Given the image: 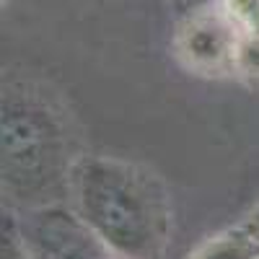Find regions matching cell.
<instances>
[{
	"instance_id": "6da1fadb",
	"label": "cell",
	"mask_w": 259,
	"mask_h": 259,
	"mask_svg": "<svg viewBox=\"0 0 259 259\" xmlns=\"http://www.w3.org/2000/svg\"><path fill=\"white\" fill-rule=\"evenodd\" d=\"M75 212L119 259H161L171 236V202L150 171L80 156L73 171Z\"/></svg>"
},
{
	"instance_id": "277c9868",
	"label": "cell",
	"mask_w": 259,
	"mask_h": 259,
	"mask_svg": "<svg viewBox=\"0 0 259 259\" xmlns=\"http://www.w3.org/2000/svg\"><path fill=\"white\" fill-rule=\"evenodd\" d=\"M239 31L226 18V13L200 11L187 16L177 34V55L192 73L223 75L236 70Z\"/></svg>"
},
{
	"instance_id": "52a82bcc",
	"label": "cell",
	"mask_w": 259,
	"mask_h": 259,
	"mask_svg": "<svg viewBox=\"0 0 259 259\" xmlns=\"http://www.w3.org/2000/svg\"><path fill=\"white\" fill-rule=\"evenodd\" d=\"M249 80H259V39L239 36V50H236V70Z\"/></svg>"
},
{
	"instance_id": "8992f818",
	"label": "cell",
	"mask_w": 259,
	"mask_h": 259,
	"mask_svg": "<svg viewBox=\"0 0 259 259\" xmlns=\"http://www.w3.org/2000/svg\"><path fill=\"white\" fill-rule=\"evenodd\" d=\"M223 13L239 36L259 39V0H223Z\"/></svg>"
},
{
	"instance_id": "5b68a950",
	"label": "cell",
	"mask_w": 259,
	"mask_h": 259,
	"mask_svg": "<svg viewBox=\"0 0 259 259\" xmlns=\"http://www.w3.org/2000/svg\"><path fill=\"white\" fill-rule=\"evenodd\" d=\"M189 259H259V244L249 236L246 228H233L210 239Z\"/></svg>"
},
{
	"instance_id": "3957f363",
	"label": "cell",
	"mask_w": 259,
	"mask_h": 259,
	"mask_svg": "<svg viewBox=\"0 0 259 259\" xmlns=\"http://www.w3.org/2000/svg\"><path fill=\"white\" fill-rule=\"evenodd\" d=\"M26 259H119L75 210L62 205L11 212Z\"/></svg>"
},
{
	"instance_id": "30bf717a",
	"label": "cell",
	"mask_w": 259,
	"mask_h": 259,
	"mask_svg": "<svg viewBox=\"0 0 259 259\" xmlns=\"http://www.w3.org/2000/svg\"><path fill=\"white\" fill-rule=\"evenodd\" d=\"M241 228H246V231H249V236L259 244V205L249 212V218L244 221V226H241Z\"/></svg>"
},
{
	"instance_id": "9c48e42d",
	"label": "cell",
	"mask_w": 259,
	"mask_h": 259,
	"mask_svg": "<svg viewBox=\"0 0 259 259\" xmlns=\"http://www.w3.org/2000/svg\"><path fill=\"white\" fill-rule=\"evenodd\" d=\"M171 3H174V8L182 18H187V16L200 13V11H207L212 0H171Z\"/></svg>"
},
{
	"instance_id": "7a4b0ae2",
	"label": "cell",
	"mask_w": 259,
	"mask_h": 259,
	"mask_svg": "<svg viewBox=\"0 0 259 259\" xmlns=\"http://www.w3.org/2000/svg\"><path fill=\"white\" fill-rule=\"evenodd\" d=\"M78 161L65 119L45 96L3 89V189L21 207L57 205L73 192Z\"/></svg>"
},
{
	"instance_id": "ba28073f",
	"label": "cell",
	"mask_w": 259,
	"mask_h": 259,
	"mask_svg": "<svg viewBox=\"0 0 259 259\" xmlns=\"http://www.w3.org/2000/svg\"><path fill=\"white\" fill-rule=\"evenodd\" d=\"M0 236H3V239H0V259H26L24 249L18 244V233H16V226L11 221V212H6Z\"/></svg>"
}]
</instances>
